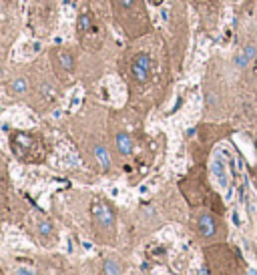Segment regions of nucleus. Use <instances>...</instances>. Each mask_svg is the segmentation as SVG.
I'll return each mask as SVG.
<instances>
[{
    "label": "nucleus",
    "mask_w": 257,
    "mask_h": 275,
    "mask_svg": "<svg viewBox=\"0 0 257 275\" xmlns=\"http://www.w3.org/2000/svg\"><path fill=\"white\" fill-rule=\"evenodd\" d=\"M8 89H10V93H12V95H25V93L28 91V82H26V78H25V76H16V78H12V80H10Z\"/></svg>",
    "instance_id": "nucleus-13"
},
{
    "label": "nucleus",
    "mask_w": 257,
    "mask_h": 275,
    "mask_svg": "<svg viewBox=\"0 0 257 275\" xmlns=\"http://www.w3.org/2000/svg\"><path fill=\"white\" fill-rule=\"evenodd\" d=\"M131 80L135 84H147L153 75V58L149 52H137L131 60V69H128Z\"/></svg>",
    "instance_id": "nucleus-7"
},
{
    "label": "nucleus",
    "mask_w": 257,
    "mask_h": 275,
    "mask_svg": "<svg viewBox=\"0 0 257 275\" xmlns=\"http://www.w3.org/2000/svg\"><path fill=\"white\" fill-rule=\"evenodd\" d=\"M91 219H93V233L99 243L111 245L117 241V217L109 201L95 199L91 205Z\"/></svg>",
    "instance_id": "nucleus-3"
},
{
    "label": "nucleus",
    "mask_w": 257,
    "mask_h": 275,
    "mask_svg": "<svg viewBox=\"0 0 257 275\" xmlns=\"http://www.w3.org/2000/svg\"><path fill=\"white\" fill-rule=\"evenodd\" d=\"M58 65H60V69L67 73V75H73V73H75V67H77V62H75V56H73L69 50H60V52H58Z\"/></svg>",
    "instance_id": "nucleus-11"
},
{
    "label": "nucleus",
    "mask_w": 257,
    "mask_h": 275,
    "mask_svg": "<svg viewBox=\"0 0 257 275\" xmlns=\"http://www.w3.org/2000/svg\"><path fill=\"white\" fill-rule=\"evenodd\" d=\"M103 273H104V275H121V273H123V271H121V263H119L117 259H113V257L104 259V261H103Z\"/></svg>",
    "instance_id": "nucleus-14"
},
{
    "label": "nucleus",
    "mask_w": 257,
    "mask_h": 275,
    "mask_svg": "<svg viewBox=\"0 0 257 275\" xmlns=\"http://www.w3.org/2000/svg\"><path fill=\"white\" fill-rule=\"evenodd\" d=\"M147 2H149V4H153V6H161V4L165 2V0H147Z\"/></svg>",
    "instance_id": "nucleus-15"
},
{
    "label": "nucleus",
    "mask_w": 257,
    "mask_h": 275,
    "mask_svg": "<svg viewBox=\"0 0 257 275\" xmlns=\"http://www.w3.org/2000/svg\"><path fill=\"white\" fill-rule=\"evenodd\" d=\"M12 153L25 163H40L45 159V141L36 133L14 131L10 135Z\"/></svg>",
    "instance_id": "nucleus-5"
},
{
    "label": "nucleus",
    "mask_w": 257,
    "mask_h": 275,
    "mask_svg": "<svg viewBox=\"0 0 257 275\" xmlns=\"http://www.w3.org/2000/svg\"><path fill=\"white\" fill-rule=\"evenodd\" d=\"M77 34H78V40L84 49L89 50H99L103 47V40H104V28L99 20L95 18L93 12L84 10L78 14V20H77Z\"/></svg>",
    "instance_id": "nucleus-6"
},
{
    "label": "nucleus",
    "mask_w": 257,
    "mask_h": 275,
    "mask_svg": "<svg viewBox=\"0 0 257 275\" xmlns=\"http://www.w3.org/2000/svg\"><path fill=\"white\" fill-rule=\"evenodd\" d=\"M36 231L38 235L45 239L47 243H54L56 241V231H54V225L49 217H38L36 219Z\"/></svg>",
    "instance_id": "nucleus-9"
},
{
    "label": "nucleus",
    "mask_w": 257,
    "mask_h": 275,
    "mask_svg": "<svg viewBox=\"0 0 257 275\" xmlns=\"http://www.w3.org/2000/svg\"><path fill=\"white\" fill-rule=\"evenodd\" d=\"M18 275H30L26 269H18Z\"/></svg>",
    "instance_id": "nucleus-16"
},
{
    "label": "nucleus",
    "mask_w": 257,
    "mask_h": 275,
    "mask_svg": "<svg viewBox=\"0 0 257 275\" xmlns=\"http://www.w3.org/2000/svg\"><path fill=\"white\" fill-rule=\"evenodd\" d=\"M113 12L123 32L131 38H137L151 28L147 8L143 0H111Z\"/></svg>",
    "instance_id": "nucleus-1"
},
{
    "label": "nucleus",
    "mask_w": 257,
    "mask_h": 275,
    "mask_svg": "<svg viewBox=\"0 0 257 275\" xmlns=\"http://www.w3.org/2000/svg\"><path fill=\"white\" fill-rule=\"evenodd\" d=\"M181 191L187 197V201L191 203V207H207V209H213V211H217V213L223 215V203H221L217 193L211 191V187L205 181L203 171L201 173L195 171L187 179H183L181 181Z\"/></svg>",
    "instance_id": "nucleus-2"
},
{
    "label": "nucleus",
    "mask_w": 257,
    "mask_h": 275,
    "mask_svg": "<svg viewBox=\"0 0 257 275\" xmlns=\"http://www.w3.org/2000/svg\"><path fill=\"white\" fill-rule=\"evenodd\" d=\"M193 225H195L197 239L203 243H221L227 235V225L223 221V215L207 207H201L195 213Z\"/></svg>",
    "instance_id": "nucleus-4"
},
{
    "label": "nucleus",
    "mask_w": 257,
    "mask_h": 275,
    "mask_svg": "<svg viewBox=\"0 0 257 275\" xmlns=\"http://www.w3.org/2000/svg\"><path fill=\"white\" fill-rule=\"evenodd\" d=\"M95 157H97L99 165L104 169V171H109V169H111V155H109V151H106L104 145H97L95 147Z\"/></svg>",
    "instance_id": "nucleus-12"
},
{
    "label": "nucleus",
    "mask_w": 257,
    "mask_h": 275,
    "mask_svg": "<svg viewBox=\"0 0 257 275\" xmlns=\"http://www.w3.org/2000/svg\"><path fill=\"white\" fill-rule=\"evenodd\" d=\"M115 143H117V149L123 157H128L133 153V139L128 137V133H117Z\"/></svg>",
    "instance_id": "nucleus-10"
},
{
    "label": "nucleus",
    "mask_w": 257,
    "mask_h": 275,
    "mask_svg": "<svg viewBox=\"0 0 257 275\" xmlns=\"http://www.w3.org/2000/svg\"><path fill=\"white\" fill-rule=\"evenodd\" d=\"M257 56V49L253 45H245L237 54L233 56V65L237 69H247Z\"/></svg>",
    "instance_id": "nucleus-8"
}]
</instances>
